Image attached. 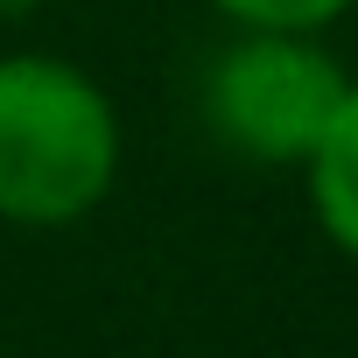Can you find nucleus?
<instances>
[{
    "instance_id": "1",
    "label": "nucleus",
    "mask_w": 358,
    "mask_h": 358,
    "mask_svg": "<svg viewBox=\"0 0 358 358\" xmlns=\"http://www.w3.org/2000/svg\"><path fill=\"white\" fill-rule=\"evenodd\" d=\"M120 183V106L113 92L57 57H0V225L64 232L92 218Z\"/></svg>"
},
{
    "instance_id": "2",
    "label": "nucleus",
    "mask_w": 358,
    "mask_h": 358,
    "mask_svg": "<svg viewBox=\"0 0 358 358\" xmlns=\"http://www.w3.org/2000/svg\"><path fill=\"white\" fill-rule=\"evenodd\" d=\"M351 64L323 36L295 29H232L204 64V127L239 162L302 169L344 106Z\"/></svg>"
},
{
    "instance_id": "3",
    "label": "nucleus",
    "mask_w": 358,
    "mask_h": 358,
    "mask_svg": "<svg viewBox=\"0 0 358 358\" xmlns=\"http://www.w3.org/2000/svg\"><path fill=\"white\" fill-rule=\"evenodd\" d=\"M302 183H309V211H316L323 239L358 267V71L344 85V106H337L330 134L302 162Z\"/></svg>"
},
{
    "instance_id": "4",
    "label": "nucleus",
    "mask_w": 358,
    "mask_h": 358,
    "mask_svg": "<svg viewBox=\"0 0 358 358\" xmlns=\"http://www.w3.org/2000/svg\"><path fill=\"white\" fill-rule=\"evenodd\" d=\"M225 29H295V36H330L358 0H204Z\"/></svg>"
},
{
    "instance_id": "5",
    "label": "nucleus",
    "mask_w": 358,
    "mask_h": 358,
    "mask_svg": "<svg viewBox=\"0 0 358 358\" xmlns=\"http://www.w3.org/2000/svg\"><path fill=\"white\" fill-rule=\"evenodd\" d=\"M36 8H43V0H0V22H29Z\"/></svg>"
}]
</instances>
